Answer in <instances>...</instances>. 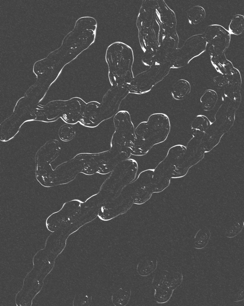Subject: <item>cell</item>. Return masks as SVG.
I'll return each instance as SVG.
<instances>
[{
  "instance_id": "cell-2",
  "label": "cell",
  "mask_w": 244,
  "mask_h": 306,
  "mask_svg": "<svg viewBox=\"0 0 244 306\" xmlns=\"http://www.w3.org/2000/svg\"><path fill=\"white\" fill-rule=\"evenodd\" d=\"M186 148L177 144L171 146L164 159L154 169L150 189L153 192H160L169 185L175 165L183 157Z\"/></svg>"
},
{
  "instance_id": "cell-20",
  "label": "cell",
  "mask_w": 244,
  "mask_h": 306,
  "mask_svg": "<svg viewBox=\"0 0 244 306\" xmlns=\"http://www.w3.org/2000/svg\"><path fill=\"white\" fill-rule=\"evenodd\" d=\"M244 30V16L241 14H236L232 18L229 26L230 34L239 35Z\"/></svg>"
},
{
  "instance_id": "cell-26",
  "label": "cell",
  "mask_w": 244,
  "mask_h": 306,
  "mask_svg": "<svg viewBox=\"0 0 244 306\" xmlns=\"http://www.w3.org/2000/svg\"><path fill=\"white\" fill-rule=\"evenodd\" d=\"M97 194H95V195H93L91 196V197H89V198H88V199H87V200H86V201H85V202H86V201H87V200H88V199H89V198H91V197H93V196H94V195H97Z\"/></svg>"
},
{
  "instance_id": "cell-1",
  "label": "cell",
  "mask_w": 244,
  "mask_h": 306,
  "mask_svg": "<svg viewBox=\"0 0 244 306\" xmlns=\"http://www.w3.org/2000/svg\"><path fill=\"white\" fill-rule=\"evenodd\" d=\"M171 129L168 116L164 113L153 114L147 121L140 123L135 129V139L130 146L131 155L142 156L154 146L167 138Z\"/></svg>"
},
{
  "instance_id": "cell-13",
  "label": "cell",
  "mask_w": 244,
  "mask_h": 306,
  "mask_svg": "<svg viewBox=\"0 0 244 306\" xmlns=\"http://www.w3.org/2000/svg\"><path fill=\"white\" fill-rule=\"evenodd\" d=\"M211 62L217 71L226 76L231 75L236 68L232 62L227 59L225 55L210 57Z\"/></svg>"
},
{
  "instance_id": "cell-11",
  "label": "cell",
  "mask_w": 244,
  "mask_h": 306,
  "mask_svg": "<svg viewBox=\"0 0 244 306\" xmlns=\"http://www.w3.org/2000/svg\"><path fill=\"white\" fill-rule=\"evenodd\" d=\"M86 104L83 99L77 97L64 101L62 118L68 124L73 125L79 122Z\"/></svg>"
},
{
  "instance_id": "cell-22",
  "label": "cell",
  "mask_w": 244,
  "mask_h": 306,
  "mask_svg": "<svg viewBox=\"0 0 244 306\" xmlns=\"http://www.w3.org/2000/svg\"><path fill=\"white\" fill-rule=\"evenodd\" d=\"M244 226L243 221H238L235 223L227 231L226 236L228 238H234L242 231Z\"/></svg>"
},
{
  "instance_id": "cell-7",
  "label": "cell",
  "mask_w": 244,
  "mask_h": 306,
  "mask_svg": "<svg viewBox=\"0 0 244 306\" xmlns=\"http://www.w3.org/2000/svg\"><path fill=\"white\" fill-rule=\"evenodd\" d=\"M170 70L152 69L150 67L134 76L127 88L130 93L142 94L148 92L167 76Z\"/></svg>"
},
{
  "instance_id": "cell-25",
  "label": "cell",
  "mask_w": 244,
  "mask_h": 306,
  "mask_svg": "<svg viewBox=\"0 0 244 306\" xmlns=\"http://www.w3.org/2000/svg\"><path fill=\"white\" fill-rule=\"evenodd\" d=\"M78 201L80 203H83V202L81 201L78 200H77V199H76V200H73L72 201Z\"/></svg>"
},
{
  "instance_id": "cell-14",
  "label": "cell",
  "mask_w": 244,
  "mask_h": 306,
  "mask_svg": "<svg viewBox=\"0 0 244 306\" xmlns=\"http://www.w3.org/2000/svg\"><path fill=\"white\" fill-rule=\"evenodd\" d=\"M191 85L187 80L180 79L177 80L172 85L171 93L173 97L177 100L185 98L190 93Z\"/></svg>"
},
{
  "instance_id": "cell-4",
  "label": "cell",
  "mask_w": 244,
  "mask_h": 306,
  "mask_svg": "<svg viewBox=\"0 0 244 306\" xmlns=\"http://www.w3.org/2000/svg\"><path fill=\"white\" fill-rule=\"evenodd\" d=\"M183 277L182 273L178 271L164 270L158 272L153 277L152 283L156 302L162 304L168 301L174 290L181 284Z\"/></svg>"
},
{
  "instance_id": "cell-15",
  "label": "cell",
  "mask_w": 244,
  "mask_h": 306,
  "mask_svg": "<svg viewBox=\"0 0 244 306\" xmlns=\"http://www.w3.org/2000/svg\"><path fill=\"white\" fill-rule=\"evenodd\" d=\"M211 122L206 116L200 114L196 116L192 120L191 127L195 137L204 134L210 127Z\"/></svg>"
},
{
  "instance_id": "cell-28",
  "label": "cell",
  "mask_w": 244,
  "mask_h": 306,
  "mask_svg": "<svg viewBox=\"0 0 244 306\" xmlns=\"http://www.w3.org/2000/svg\"><path fill=\"white\" fill-rule=\"evenodd\" d=\"M165 37V36H164V37H163L162 40H163V39H164Z\"/></svg>"
},
{
  "instance_id": "cell-18",
  "label": "cell",
  "mask_w": 244,
  "mask_h": 306,
  "mask_svg": "<svg viewBox=\"0 0 244 306\" xmlns=\"http://www.w3.org/2000/svg\"><path fill=\"white\" fill-rule=\"evenodd\" d=\"M206 17L204 9L200 5H196L190 8L187 12L189 22L192 25H196L201 22Z\"/></svg>"
},
{
  "instance_id": "cell-6",
  "label": "cell",
  "mask_w": 244,
  "mask_h": 306,
  "mask_svg": "<svg viewBox=\"0 0 244 306\" xmlns=\"http://www.w3.org/2000/svg\"><path fill=\"white\" fill-rule=\"evenodd\" d=\"M202 34L207 43L210 57L225 54L231 40L228 30L221 25L212 24L207 26Z\"/></svg>"
},
{
  "instance_id": "cell-23",
  "label": "cell",
  "mask_w": 244,
  "mask_h": 306,
  "mask_svg": "<svg viewBox=\"0 0 244 306\" xmlns=\"http://www.w3.org/2000/svg\"><path fill=\"white\" fill-rule=\"evenodd\" d=\"M213 80L216 85L221 87L226 85L229 81L226 76L221 74L215 76Z\"/></svg>"
},
{
  "instance_id": "cell-16",
  "label": "cell",
  "mask_w": 244,
  "mask_h": 306,
  "mask_svg": "<svg viewBox=\"0 0 244 306\" xmlns=\"http://www.w3.org/2000/svg\"><path fill=\"white\" fill-rule=\"evenodd\" d=\"M218 100L216 92L212 89L206 90L201 96L200 102L201 107L205 111L212 110L215 107Z\"/></svg>"
},
{
  "instance_id": "cell-21",
  "label": "cell",
  "mask_w": 244,
  "mask_h": 306,
  "mask_svg": "<svg viewBox=\"0 0 244 306\" xmlns=\"http://www.w3.org/2000/svg\"><path fill=\"white\" fill-rule=\"evenodd\" d=\"M75 134V128L72 124H63L60 127L58 130V135L60 138L64 141L72 140Z\"/></svg>"
},
{
  "instance_id": "cell-27",
  "label": "cell",
  "mask_w": 244,
  "mask_h": 306,
  "mask_svg": "<svg viewBox=\"0 0 244 306\" xmlns=\"http://www.w3.org/2000/svg\"><path fill=\"white\" fill-rule=\"evenodd\" d=\"M143 40H144V43L145 45V46L146 47V45L145 42V41L144 40V39H143Z\"/></svg>"
},
{
  "instance_id": "cell-9",
  "label": "cell",
  "mask_w": 244,
  "mask_h": 306,
  "mask_svg": "<svg viewBox=\"0 0 244 306\" xmlns=\"http://www.w3.org/2000/svg\"><path fill=\"white\" fill-rule=\"evenodd\" d=\"M114 132L112 137L130 146L135 139V128L129 113L126 110L118 111L114 116Z\"/></svg>"
},
{
  "instance_id": "cell-3",
  "label": "cell",
  "mask_w": 244,
  "mask_h": 306,
  "mask_svg": "<svg viewBox=\"0 0 244 306\" xmlns=\"http://www.w3.org/2000/svg\"><path fill=\"white\" fill-rule=\"evenodd\" d=\"M105 59L111 85H122L127 87L134 76L132 67L128 65L122 57L120 42H115L108 47Z\"/></svg>"
},
{
  "instance_id": "cell-10",
  "label": "cell",
  "mask_w": 244,
  "mask_h": 306,
  "mask_svg": "<svg viewBox=\"0 0 244 306\" xmlns=\"http://www.w3.org/2000/svg\"><path fill=\"white\" fill-rule=\"evenodd\" d=\"M207 45L202 33L195 34L188 38L180 49L181 56L176 68L187 65L193 58L204 52L206 49Z\"/></svg>"
},
{
  "instance_id": "cell-17",
  "label": "cell",
  "mask_w": 244,
  "mask_h": 306,
  "mask_svg": "<svg viewBox=\"0 0 244 306\" xmlns=\"http://www.w3.org/2000/svg\"><path fill=\"white\" fill-rule=\"evenodd\" d=\"M158 261L153 258L144 259L137 264L136 270L138 274L142 276H148L156 269Z\"/></svg>"
},
{
  "instance_id": "cell-8",
  "label": "cell",
  "mask_w": 244,
  "mask_h": 306,
  "mask_svg": "<svg viewBox=\"0 0 244 306\" xmlns=\"http://www.w3.org/2000/svg\"><path fill=\"white\" fill-rule=\"evenodd\" d=\"M129 93V90L125 86L112 85L104 95L100 103L104 120L110 118L116 114L122 101Z\"/></svg>"
},
{
  "instance_id": "cell-24",
  "label": "cell",
  "mask_w": 244,
  "mask_h": 306,
  "mask_svg": "<svg viewBox=\"0 0 244 306\" xmlns=\"http://www.w3.org/2000/svg\"><path fill=\"white\" fill-rule=\"evenodd\" d=\"M244 300V290L240 289L237 293L233 301L234 302H240Z\"/></svg>"
},
{
  "instance_id": "cell-12",
  "label": "cell",
  "mask_w": 244,
  "mask_h": 306,
  "mask_svg": "<svg viewBox=\"0 0 244 306\" xmlns=\"http://www.w3.org/2000/svg\"><path fill=\"white\" fill-rule=\"evenodd\" d=\"M104 121L100 103L97 101H92L86 103L79 122L84 126L94 128Z\"/></svg>"
},
{
  "instance_id": "cell-19",
  "label": "cell",
  "mask_w": 244,
  "mask_h": 306,
  "mask_svg": "<svg viewBox=\"0 0 244 306\" xmlns=\"http://www.w3.org/2000/svg\"><path fill=\"white\" fill-rule=\"evenodd\" d=\"M211 237L209 229L204 226L200 228L196 233L194 238L193 247L197 249H202L207 245Z\"/></svg>"
},
{
  "instance_id": "cell-5",
  "label": "cell",
  "mask_w": 244,
  "mask_h": 306,
  "mask_svg": "<svg viewBox=\"0 0 244 306\" xmlns=\"http://www.w3.org/2000/svg\"><path fill=\"white\" fill-rule=\"evenodd\" d=\"M110 149L95 153L98 165V173L106 174L111 172L120 163L130 158L131 155L130 148L126 145L116 142H111Z\"/></svg>"
}]
</instances>
